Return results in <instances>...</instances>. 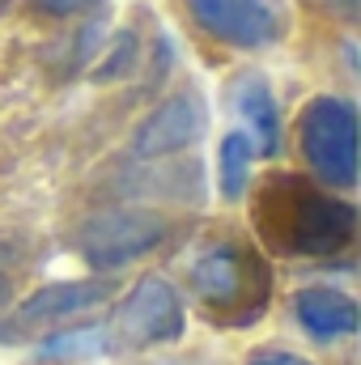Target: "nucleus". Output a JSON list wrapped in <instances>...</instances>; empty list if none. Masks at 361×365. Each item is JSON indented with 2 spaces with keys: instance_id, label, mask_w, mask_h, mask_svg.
Here are the masks:
<instances>
[{
  "instance_id": "obj_10",
  "label": "nucleus",
  "mask_w": 361,
  "mask_h": 365,
  "mask_svg": "<svg viewBox=\"0 0 361 365\" xmlns=\"http://www.w3.org/2000/svg\"><path fill=\"white\" fill-rule=\"evenodd\" d=\"M234 110L247 119V128H251L247 140H251L264 158L280 153V106H276L268 81H264L260 73L238 77V86H234Z\"/></svg>"
},
{
  "instance_id": "obj_5",
  "label": "nucleus",
  "mask_w": 361,
  "mask_h": 365,
  "mask_svg": "<svg viewBox=\"0 0 361 365\" xmlns=\"http://www.w3.org/2000/svg\"><path fill=\"white\" fill-rule=\"evenodd\" d=\"M191 289L200 302H208L217 310L247 306V314H255V310H264V297H268V272L251 251L225 242V247L204 251L191 264Z\"/></svg>"
},
{
  "instance_id": "obj_6",
  "label": "nucleus",
  "mask_w": 361,
  "mask_h": 365,
  "mask_svg": "<svg viewBox=\"0 0 361 365\" xmlns=\"http://www.w3.org/2000/svg\"><path fill=\"white\" fill-rule=\"evenodd\" d=\"M191 21L225 47L264 51L285 38V4L280 0H187Z\"/></svg>"
},
{
  "instance_id": "obj_1",
  "label": "nucleus",
  "mask_w": 361,
  "mask_h": 365,
  "mask_svg": "<svg viewBox=\"0 0 361 365\" xmlns=\"http://www.w3.org/2000/svg\"><path fill=\"white\" fill-rule=\"evenodd\" d=\"M183 297L166 276H141L123 302L115 306L111 319L90 323V327H73V331H56L43 344V357H60V361H86V357H106V353H136L149 344H166L183 336Z\"/></svg>"
},
{
  "instance_id": "obj_11",
  "label": "nucleus",
  "mask_w": 361,
  "mask_h": 365,
  "mask_svg": "<svg viewBox=\"0 0 361 365\" xmlns=\"http://www.w3.org/2000/svg\"><path fill=\"white\" fill-rule=\"evenodd\" d=\"M251 162H255V145L247 140V132H230L221 140V195L225 200H243L251 182Z\"/></svg>"
},
{
  "instance_id": "obj_4",
  "label": "nucleus",
  "mask_w": 361,
  "mask_h": 365,
  "mask_svg": "<svg viewBox=\"0 0 361 365\" xmlns=\"http://www.w3.org/2000/svg\"><path fill=\"white\" fill-rule=\"evenodd\" d=\"M166 238V221L149 208H106L93 212L81 225V255L98 272L123 268L141 255H149Z\"/></svg>"
},
{
  "instance_id": "obj_2",
  "label": "nucleus",
  "mask_w": 361,
  "mask_h": 365,
  "mask_svg": "<svg viewBox=\"0 0 361 365\" xmlns=\"http://www.w3.org/2000/svg\"><path fill=\"white\" fill-rule=\"evenodd\" d=\"M255 221L264 225L268 242L289 255H332L349 247L357 208L327 191H315L302 179H272L264 200L255 204Z\"/></svg>"
},
{
  "instance_id": "obj_13",
  "label": "nucleus",
  "mask_w": 361,
  "mask_h": 365,
  "mask_svg": "<svg viewBox=\"0 0 361 365\" xmlns=\"http://www.w3.org/2000/svg\"><path fill=\"white\" fill-rule=\"evenodd\" d=\"M93 4H102V0H39V9L43 13H56V17H73V13H86Z\"/></svg>"
},
{
  "instance_id": "obj_3",
  "label": "nucleus",
  "mask_w": 361,
  "mask_h": 365,
  "mask_svg": "<svg viewBox=\"0 0 361 365\" xmlns=\"http://www.w3.org/2000/svg\"><path fill=\"white\" fill-rule=\"evenodd\" d=\"M302 158L327 187L357 182V110L345 98H315L298 119Z\"/></svg>"
},
{
  "instance_id": "obj_7",
  "label": "nucleus",
  "mask_w": 361,
  "mask_h": 365,
  "mask_svg": "<svg viewBox=\"0 0 361 365\" xmlns=\"http://www.w3.org/2000/svg\"><path fill=\"white\" fill-rule=\"evenodd\" d=\"M208 128V110L204 98L195 90H179L171 93L158 110L145 115V123L132 136V153L136 158H171L187 145H195Z\"/></svg>"
},
{
  "instance_id": "obj_14",
  "label": "nucleus",
  "mask_w": 361,
  "mask_h": 365,
  "mask_svg": "<svg viewBox=\"0 0 361 365\" xmlns=\"http://www.w3.org/2000/svg\"><path fill=\"white\" fill-rule=\"evenodd\" d=\"M327 9H336L340 17H357V0H323Z\"/></svg>"
},
{
  "instance_id": "obj_8",
  "label": "nucleus",
  "mask_w": 361,
  "mask_h": 365,
  "mask_svg": "<svg viewBox=\"0 0 361 365\" xmlns=\"http://www.w3.org/2000/svg\"><path fill=\"white\" fill-rule=\"evenodd\" d=\"M111 297H115V280H106V276L43 284L39 293H30V297L13 310L9 327H13V331H43V327H56V323H68V319L86 314L93 306L111 302Z\"/></svg>"
},
{
  "instance_id": "obj_12",
  "label": "nucleus",
  "mask_w": 361,
  "mask_h": 365,
  "mask_svg": "<svg viewBox=\"0 0 361 365\" xmlns=\"http://www.w3.org/2000/svg\"><path fill=\"white\" fill-rule=\"evenodd\" d=\"M247 365H315V361H306L298 353H285V349H260V353L247 357Z\"/></svg>"
},
{
  "instance_id": "obj_9",
  "label": "nucleus",
  "mask_w": 361,
  "mask_h": 365,
  "mask_svg": "<svg viewBox=\"0 0 361 365\" xmlns=\"http://www.w3.org/2000/svg\"><path fill=\"white\" fill-rule=\"evenodd\" d=\"M293 310H298V323L306 327V336H315L319 344H332V340H345L357 331V306L353 297H345L340 289H327V284H310L293 297Z\"/></svg>"
},
{
  "instance_id": "obj_16",
  "label": "nucleus",
  "mask_w": 361,
  "mask_h": 365,
  "mask_svg": "<svg viewBox=\"0 0 361 365\" xmlns=\"http://www.w3.org/2000/svg\"><path fill=\"white\" fill-rule=\"evenodd\" d=\"M153 365H183V361H153Z\"/></svg>"
},
{
  "instance_id": "obj_15",
  "label": "nucleus",
  "mask_w": 361,
  "mask_h": 365,
  "mask_svg": "<svg viewBox=\"0 0 361 365\" xmlns=\"http://www.w3.org/2000/svg\"><path fill=\"white\" fill-rule=\"evenodd\" d=\"M4 306H9V289L0 284V310H4Z\"/></svg>"
}]
</instances>
